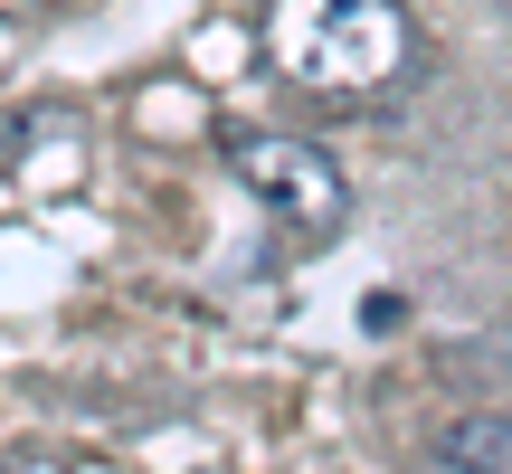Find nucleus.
<instances>
[{
    "label": "nucleus",
    "mask_w": 512,
    "mask_h": 474,
    "mask_svg": "<svg viewBox=\"0 0 512 474\" xmlns=\"http://www.w3.org/2000/svg\"><path fill=\"white\" fill-rule=\"evenodd\" d=\"M266 48L285 67V86L332 114H370L380 95H399L418 76V29L399 0H275Z\"/></svg>",
    "instance_id": "nucleus-1"
},
{
    "label": "nucleus",
    "mask_w": 512,
    "mask_h": 474,
    "mask_svg": "<svg viewBox=\"0 0 512 474\" xmlns=\"http://www.w3.org/2000/svg\"><path fill=\"white\" fill-rule=\"evenodd\" d=\"M228 162H238V181L275 209V228H285L294 247H313V237H332L351 219L342 162H332L323 143H304V133H228Z\"/></svg>",
    "instance_id": "nucleus-2"
},
{
    "label": "nucleus",
    "mask_w": 512,
    "mask_h": 474,
    "mask_svg": "<svg viewBox=\"0 0 512 474\" xmlns=\"http://www.w3.org/2000/svg\"><path fill=\"white\" fill-rule=\"evenodd\" d=\"M437 465L446 474H512V408H475V418L437 427Z\"/></svg>",
    "instance_id": "nucleus-3"
},
{
    "label": "nucleus",
    "mask_w": 512,
    "mask_h": 474,
    "mask_svg": "<svg viewBox=\"0 0 512 474\" xmlns=\"http://www.w3.org/2000/svg\"><path fill=\"white\" fill-rule=\"evenodd\" d=\"M475 370H512V342H494V351H475Z\"/></svg>",
    "instance_id": "nucleus-4"
},
{
    "label": "nucleus",
    "mask_w": 512,
    "mask_h": 474,
    "mask_svg": "<svg viewBox=\"0 0 512 474\" xmlns=\"http://www.w3.org/2000/svg\"><path fill=\"white\" fill-rule=\"evenodd\" d=\"M0 474H57V465H29V456H10V465H0Z\"/></svg>",
    "instance_id": "nucleus-5"
},
{
    "label": "nucleus",
    "mask_w": 512,
    "mask_h": 474,
    "mask_svg": "<svg viewBox=\"0 0 512 474\" xmlns=\"http://www.w3.org/2000/svg\"><path fill=\"white\" fill-rule=\"evenodd\" d=\"M0 10H10V19H19V10H48V0H0Z\"/></svg>",
    "instance_id": "nucleus-6"
},
{
    "label": "nucleus",
    "mask_w": 512,
    "mask_h": 474,
    "mask_svg": "<svg viewBox=\"0 0 512 474\" xmlns=\"http://www.w3.org/2000/svg\"><path fill=\"white\" fill-rule=\"evenodd\" d=\"M503 19H512V0H503Z\"/></svg>",
    "instance_id": "nucleus-7"
}]
</instances>
